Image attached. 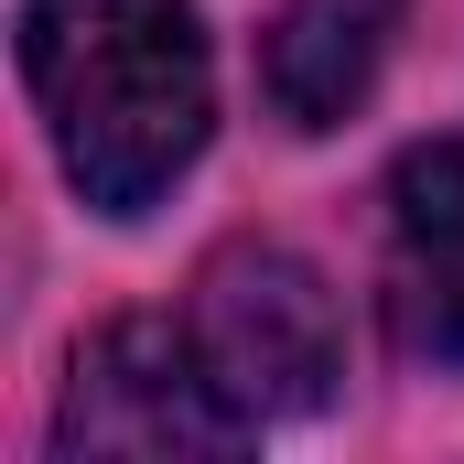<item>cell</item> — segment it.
I'll list each match as a JSON object with an SVG mask.
<instances>
[{"mask_svg": "<svg viewBox=\"0 0 464 464\" xmlns=\"http://www.w3.org/2000/svg\"><path fill=\"white\" fill-rule=\"evenodd\" d=\"M411 0H281L259 33V98L292 140H324L378 98V65L400 44Z\"/></svg>", "mask_w": 464, "mask_h": 464, "instance_id": "5", "label": "cell"}, {"mask_svg": "<svg viewBox=\"0 0 464 464\" xmlns=\"http://www.w3.org/2000/svg\"><path fill=\"white\" fill-rule=\"evenodd\" d=\"M206 367L227 378V400L248 421H292V411H324L335 378H346V314H335V281L281 248V237H227L206 270H195V303H184Z\"/></svg>", "mask_w": 464, "mask_h": 464, "instance_id": "3", "label": "cell"}, {"mask_svg": "<svg viewBox=\"0 0 464 464\" xmlns=\"http://www.w3.org/2000/svg\"><path fill=\"white\" fill-rule=\"evenodd\" d=\"M389 335L421 367H464V140H421L389 173Z\"/></svg>", "mask_w": 464, "mask_h": 464, "instance_id": "4", "label": "cell"}, {"mask_svg": "<svg viewBox=\"0 0 464 464\" xmlns=\"http://www.w3.org/2000/svg\"><path fill=\"white\" fill-rule=\"evenodd\" d=\"M248 432L259 421L227 400L195 324H173V314L98 324L54 400V454H109V464H195V454H237Z\"/></svg>", "mask_w": 464, "mask_h": 464, "instance_id": "2", "label": "cell"}, {"mask_svg": "<svg viewBox=\"0 0 464 464\" xmlns=\"http://www.w3.org/2000/svg\"><path fill=\"white\" fill-rule=\"evenodd\" d=\"M22 87L98 217H151L217 130L195 0H22Z\"/></svg>", "mask_w": 464, "mask_h": 464, "instance_id": "1", "label": "cell"}]
</instances>
